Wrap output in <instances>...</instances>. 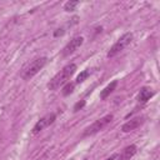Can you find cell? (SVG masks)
<instances>
[{"label": "cell", "instance_id": "2", "mask_svg": "<svg viewBox=\"0 0 160 160\" xmlns=\"http://www.w3.org/2000/svg\"><path fill=\"white\" fill-rule=\"evenodd\" d=\"M132 41V34L131 32H125L122 36H120L118 39V41L110 48V50L108 51V58H114L115 55H118L120 51H122L128 45H130Z\"/></svg>", "mask_w": 160, "mask_h": 160}, {"label": "cell", "instance_id": "1", "mask_svg": "<svg viewBox=\"0 0 160 160\" xmlns=\"http://www.w3.org/2000/svg\"><path fill=\"white\" fill-rule=\"evenodd\" d=\"M75 71H76V65H75V64H68L66 66H64V68L50 80V82L48 84V88H49L50 90H56V89H59L61 85H64V84L71 78V75H72Z\"/></svg>", "mask_w": 160, "mask_h": 160}, {"label": "cell", "instance_id": "4", "mask_svg": "<svg viewBox=\"0 0 160 160\" xmlns=\"http://www.w3.org/2000/svg\"><path fill=\"white\" fill-rule=\"evenodd\" d=\"M48 58H45V56H42V58H39V59H35L32 62H30V65L25 69V71H24V74H22V78L25 79V80H29V79H31L32 76H35L46 64H48Z\"/></svg>", "mask_w": 160, "mask_h": 160}, {"label": "cell", "instance_id": "9", "mask_svg": "<svg viewBox=\"0 0 160 160\" xmlns=\"http://www.w3.org/2000/svg\"><path fill=\"white\" fill-rule=\"evenodd\" d=\"M152 95H154V91H152L151 89H149V88H142V89L140 90L139 95H138V100H139L140 102H146Z\"/></svg>", "mask_w": 160, "mask_h": 160}, {"label": "cell", "instance_id": "11", "mask_svg": "<svg viewBox=\"0 0 160 160\" xmlns=\"http://www.w3.org/2000/svg\"><path fill=\"white\" fill-rule=\"evenodd\" d=\"M79 4H80L79 1H68V2H65V5H64V10H65V11H74V10L78 8Z\"/></svg>", "mask_w": 160, "mask_h": 160}, {"label": "cell", "instance_id": "14", "mask_svg": "<svg viewBox=\"0 0 160 160\" xmlns=\"http://www.w3.org/2000/svg\"><path fill=\"white\" fill-rule=\"evenodd\" d=\"M85 105V101H81V102H76L75 106H74V111H78L79 109H81L82 106Z\"/></svg>", "mask_w": 160, "mask_h": 160}, {"label": "cell", "instance_id": "12", "mask_svg": "<svg viewBox=\"0 0 160 160\" xmlns=\"http://www.w3.org/2000/svg\"><path fill=\"white\" fill-rule=\"evenodd\" d=\"M90 75V70L89 69H86V70H84V71H81L79 75H78V78H76V84H80V82H82L88 76Z\"/></svg>", "mask_w": 160, "mask_h": 160}, {"label": "cell", "instance_id": "15", "mask_svg": "<svg viewBox=\"0 0 160 160\" xmlns=\"http://www.w3.org/2000/svg\"><path fill=\"white\" fill-rule=\"evenodd\" d=\"M115 158H116V155H112V156H110V158H108L106 160H114Z\"/></svg>", "mask_w": 160, "mask_h": 160}, {"label": "cell", "instance_id": "3", "mask_svg": "<svg viewBox=\"0 0 160 160\" xmlns=\"http://www.w3.org/2000/svg\"><path fill=\"white\" fill-rule=\"evenodd\" d=\"M111 120H112V115L111 114H108V115L98 119L95 122H92L89 128L85 129V131L82 132V136H90V135H94V134L101 131L104 128H106L111 122Z\"/></svg>", "mask_w": 160, "mask_h": 160}, {"label": "cell", "instance_id": "5", "mask_svg": "<svg viewBox=\"0 0 160 160\" xmlns=\"http://www.w3.org/2000/svg\"><path fill=\"white\" fill-rule=\"evenodd\" d=\"M82 42H84V38H82V36H76V38L71 39V40L66 44V46L62 49L61 55H62V56H69L70 54L75 52V51L82 45Z\"/></svg>", "mask_w": 160, "mask_h": 160}, {"label": "cell", "instance_id": "7", "mask_svg": "<svg viewBox=\"0 0 160 160\" xmlns=\"http://www.w3.org/2000/svg\"><path fill=\"white\" fill-rule=\"evenodd\" d=\"M142 122H144V119H142V118H140V116H139V118H134V119L126 121V122L121 126V131H122V132H130V131L138 129Z\"/></svg>", "mask_w": 160, "mask_h": 160}, {"label": "cell", "instance_id": "8", "mask_svg": "<svg viewBox=\"0 0 160 160\" xmlns=\"http://www.w3.org/2000/svg\"><path fill=\"white\" fill-rule=\"evenodd\" d=\"M135 152H136V146L135 145H129L122 150V152L119 156V160H130L135 155Z\"/></svg>", "mask_w": 160, "mask_h": 160}, {"label": "cell", "instance_id": "10", "mask_svg": "<svg viewBox=\"0 0 160 160\" xmlns=\"http://www.w3.org/2000/svg\"><path fill=\"white\" fill-rule=\"evenodd\" d=\"M116 85H118V81H116V80H114L112 82H110V84H109V85H108V86H106V88L100 92V99H102V100H104V99H106V98H108V96H109V95L115 90Z\"/></svg>", "mask_w": 160, "mask_h": 160}, {"label": "cell", "instance_id": "13", "mask_svg": "<svg viewBox=\"0 0 160 160\" xmlns=\"http://www.w3.org/2000/svg\"><path fill=\"white\" fill-rule=\"evenodd\" d=\"M74 86H75L74 82H69V84H66V85L64 86V89H62V95H64V96H68L69 94H71L72 90H74Z\"/></svg>", "mask_w": 160, "mask_h": 160}, {"label": "cell", "instance_id": "6", "mask_svg": "<svg viewBox=\"0 0 160 160\" xmlns=\"http://www.w3.org/2000/svg\"><path fill=\"white\" fill-rule=\"evenodd\" d=\"M54 121H55V114H48V115H45L44 118H41V119L35 124V126L32 128V134L40 132V131L44 130L45 128L50 126Z\"/></svg>", "mask_w": 160, "mask_h": 160}]
</instances>
